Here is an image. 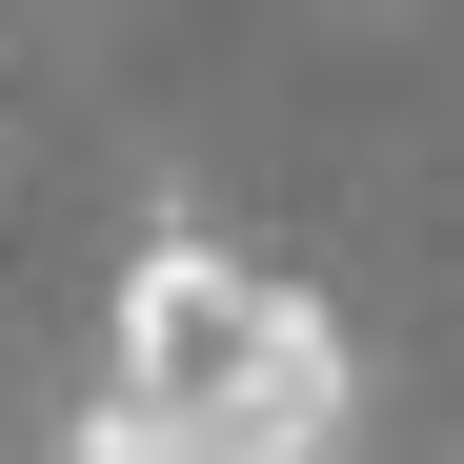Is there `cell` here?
I'll return each mask as SVG.
<instances>
[{"label":"cell","instance_id":"cell-2","mask_svg":"<svg viewBox=\"0 0 464 464\" xmlns=\"http://www.w3.org/2000/svg\"><path fill=\"white\" fill-rule=\"evenodd\" d=\"M61 464H202V424H182V404H141V383H102V404L61 424Z\"/></svg>","mask_w":464,"mask_h":464},{"label":"cell","instance_id":"cell-1","mask_svg":"<svg viewBox=\"0 0 464 464\" xmlns=\"http://www.w3.org/2000/svg\"><path fill=\"white\" fill-rule=\"evenodd\" d=\"M102 383L182 404L202 464H343V444H363V343H343L303 283H263L243 243H202V222H162V243L121 263Z\"/></svg>","mask_w":464,"mask_h":464}]
</instances>
